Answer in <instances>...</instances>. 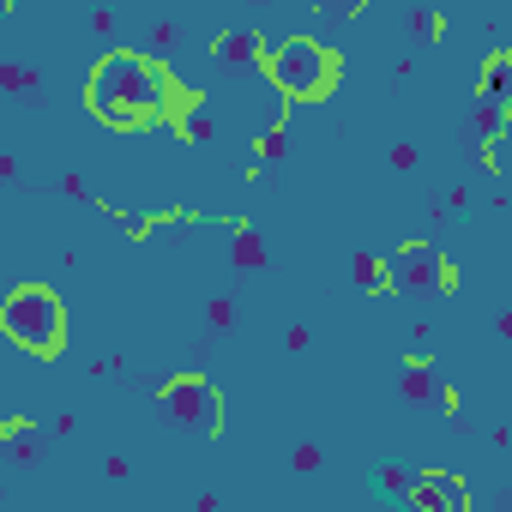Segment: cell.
<instances>
[{
	"label": "cell",
	"mask_w": 512,
	"mask_h": 512,
	"mask_svg": "<svg viewBox=\"0 0 512 512\" xmlns=\"http://www.w3.org/2000/svg\"><path fill=\"white\" fill-rule=\"evenodd\" d=\"M91 109L109 127H139L145 115L169 109V79L145 55H109L97 67V79H91Z\"/></svg>",
	"instance_id": "1"
},
{
	"label": "cell",
	"mask_w": 512,
	"mask_h": 512,
	"mask_svg": "<svg viewBox=\"0 0 512 512\" xmlns=\"http://www.w3.org/2000/svg\"><path fill=\"white\" fill-rule=\"evenodd\" d=\"M0 332H7L19 350H31V356H55L61 338H67V314H61L55 290L25 284V290L7 296V308H0Z\"/></svg>",
	"instance_id": "2"
},
{
	"label": "cell",
	"mask_w": 512,
	"mask_h": 512,
	"mask_svg": "<svg viewBox=\"0 0 512 512\" xmlns=\"http://www.w3.org/2000/svg\"><path fill=\"white\" fill-rule=\"evenodd\" d=\"M272 85H278V97L320 103V97H332V85H338V55L320 49V43H308V37H296V43H284V49L272 55Z\"/></svg>",
	"instance_id": "3"
},
{
	"label": "cell",
	"mask_w": 512,
	"mask_h": 512,
	"mask_svg": "<svg viewBox=\"0 0 512 512\" xmlns=\"http://www.w3.org/2000/svg\"><path fill=\"white\" fill-rule=\"evenodd\" d=\"M157 410H163V422L181 428V434H217V422H223V398H217V386L199 380V374L169 380V386L157 392Z\"/></svg>",
	"instance_id": "4"
},
{
	"label": "cell",
	"mask_w": 512,
	"mask_h": 512,
	"mask_svg": "<svg viewBox=\"0 0 512 512\" xmlns=\"http://www.w3.org/2000/svg\"><path fill=\"white\" fill-rule=\"evenodd\" d=\"M446 284H452V272L428 241H404L386 260V290H398V296H440Z\"/></svg>",
	"instance_id": "5"
},
{
	"label": "cell",
	"mask_w": 512,
	"mask_h": 512,
	"mask_svg": "<svg viewBox=\"0 0 512 512\" xmlns=\"http://www.w3.org/2000/svg\"><path fill=\"white\" fill-rule=\"evenodd\" d=\"M0 458H7V464H43L49 458V434L37 428V422H7V428H0Z\"/></svg>",
	"instance_id": "6"
},
{
	"label": "cell",
	"mask_w": 512,
	"mask_h": 512,
	"mask_svg": "<svg viewBox=\"0 0 512 512\" xmlns=\"http://www.w3.org/2000/svg\"><path fill=\"white\" fill-rule=\"evenodd\" d=\"M410 500H416V506H434V512H464V506H470V494H464L452 476H416V482H410Z\"/></svg>",
	"instance_id": "7"
},
{
	"label": "cell",
	"mask_w": 512,
	"mask_h": 512,
	"mask_svg": "<svg viewBox=\"0 0 512 512\" xmlns=\"http://www.w3.org/2000/svg\"><path fill=\"white\" fill-rule=\"evenodd\" d=\"M404 398H416V404H452V398L440 392V380H434L428 362H410V374H404Z\"/></svg>",
	"instance_id": "8"
},
{
	"label": "cell",
	"mask_w": 512,
	"mask_h": 512,
	"mask_svg": "<svg viewBox=\"0 0 512 512\" xmlns=\"http://www.w3.org/2000/svg\"><path fill=\"white\" fill-rule=\"evenodd\" d=\"M211 55L217 61H260V37H253V31H229V37H217Z\"/></svg>",
	"instance_id": "9"
},
{
	"label": "cell",
	"mask_w": 512,
	"mask_h": 512,
	"mask_svg": "<svg viewBox=\"0 0 512 512\" xmlns=\"http://www.w3.org/2000/svg\"><path fill=\"white\" fill-rule=\"evenodd\" d=\"M235 266H241V272H260V266H266V241L253 235V229L235 235Z\"/></svg>",
	"instance_id": "10"
},
{
	"label": "cell",
	"mask_w": 512,
	"mask_h": 512,
	"mask_svg": "<svg viewBox=\"0 0 512 512\" xmlns=\"http://www.w3.org/2000/svg\"><path fill=\"white\" fill-rule=\"evenodd\" d=\"M356 284H362V290H386V260H374V253H356Z\"/></svg>",
	"instance_id": "11"
},
{
	"label": "cell",
	"mask_w": 512,
	"mask_h": 512,
	"mask_svg": "<svg viewBox=\"0 0 512 512\" xmlns=\"http://www.w3.org/2000/svg\"><path fill=\"white\" fill-rule=\"evenodd\" d=\"M368 7V0H314V13H326V19H356Z\"/></svg>",
	"instance_id": "12"
},
{
	"label": "cell",
	"mask_w": 512,
	"mask_h": 512,
	"mask_svg": "<svg viewBox=\"0 0 512 512\" xmlns=\"http://www.w3.org/2000/svg\"><path fill=\"white\" fill-rule=\"evenodd\" d=\"M500 97H506V55L488 61V103H500Z\"/></svg>",
	"instance_id": "13"
},
{
	"label": "cell",
	"mask_w": 512,
	"mask_h": 512,
	"mask_svg": "<svg viewBox=\"0 0 512 512\" xmlns=\"http://www.w3.org/2000/svg\"><path fill=\"white\" fill-rule=\"evenodd\" d=\"M0 85H7V91H37V73H25V67H7V73H0Z\"/></svg>",
	"instance_id": "14"
},
{
	"label": "cell",
	"mask_w": 512,
	"mask_h": 512,
	"mask_svg": "<svg viewBox=\"0 0 512 512\" xmlns=\"http://www.w3.org/2000/svg\"><path fill=\"white\" fill-rule=\"evenodd\" d=\"M434 25H440V19H434V13H410V31H416V37H422V43H428V37H434Z\"/></svg>",
	"instance_id": "15"
}]
</instances>
